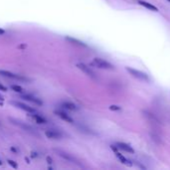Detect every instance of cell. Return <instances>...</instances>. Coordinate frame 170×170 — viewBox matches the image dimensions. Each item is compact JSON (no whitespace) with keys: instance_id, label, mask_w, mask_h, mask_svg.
<instances>
[{"instance_id":"6da1fadb","label":"cell","mask_w":170,"mask_h":170,"mask_svg":"<svg viewBox=\"0 0 170 170\" xmlns=\"http://www.w3.org/2000/svg\"><path fill=\"white\" fill-rule=\"evenodd\" d=\"M92 65L99 69H103V70H113L114 69L113 65H111L109 62H107V61L101 58H94L93 61H92Z\"/></svg>"},{"instance_id":"7a4b0ae2","label":"cell","mask_w":170,"mask_h":170,"mask_svg":"<svg viewBox=\"0 0 170 170\" xmlns=\"http://www.w3.org/2000/svg\"><path fill=\"white\" fill-rule=\"evenodd\" d=\"M126 71L127 72H129L131 76H133L134 78L140 80V81H144V82L149 81V78H148L147 74L141 72V71L135 70V69H132V68H128V67H126Z\"/></svg>"},{"instance_id":"3957f363","label":"cell","mask_w":170,"mask_h":170,"mask_svg":"<svg viewBox=\"0 0 170 170\" xmlns=\"http://www.w3.org/2000/svg\"><path fill=\"white\" fill-rule=\"evenodd\" d=\"M55 151L58 153L59 156H61L62 158L65 159V160L69 161V162H71V163H74V164L78 165V166H81V164L79 163V161L77 160L74 156H72L71 154H69V153H67V152H64V151H62V150H55Z\"/></svg>"},{"instance_id":"277c9868","label":"cell","mask_w":170,"mask_h":170,"mask_svg":"<svg viewBox=\"0 0 170 170\" xmlns=\"http://www.w3.org/2000/svg\"><path fill=\"white\" fill-rule=\"evenodd\" d=\"M110 147H111V149H112L115 152V155H116V157L119 159V161H120V162H122L123 164L126 165V166H132L131 161L128 160L126 157H124L120 152H119L118 150H117V146L116 145H113V144H112V145H110Z\"/></svg>"},{"instance_id":"5b68a950","label":"cell","mask_w":170,"mask_h":170,"mask_svg":"<svg viewBox=\"0 0 170 170\" xmlns=\"http://www.w3.org/2000/svg\"><path fill=\"white\" fill-rule=\"evenodd\" d=\"M0 76H3V77H6V78H9V79L19 80V81H22V82H28V79H26V78L22 77V76H19V75L13 74V73H11V72H8V71L0 70Z\"/></svg>"},{"instance_id":"8992f818","label":"cell","mask_w":170,"mask_h":170,"mask_svg":"<svg viewBox=\"0 0 170 170\" xmlns=\"http://www.w3.org/2000/svg\"><path fill=\"white\" fill-rule=\"evenodd\" d=\"M77 68H78L79 70L82 71V72L84 73V74L87 75L88 77L93 78V79H94V78H96L95 73H94L93 71H92L88 66H86L85 64H83V63H79V64H77Z\"/></svg>"},{"instance_id":"52a82bcc","label":"cell","mask_w":170,"mask_h":170,"mask_svg":"<svg viewBox=\"0 0 170 170\" xmlns=\"http://www.w3.org/2000/svg\"><path fill=\"white\" fill-rule=\"evenodd\" d=\"M54 112H55V114L57 115V116H59L60 118L63 119V120H65L66 122H69V123H73V122H74V119H73L69 114H67V113L65 112H63V110H55Z\"/></svg>"},{"instance_id":"ba28073f","label":"cell","mask_w":170,"mask_h":170,"mask_svg":"<svg viewBox=\"0 0 170 170\" xmlns=\"http://www.w3.org/2000/svg\"><path fill=\"white\" fill-rule=\"evenodd\" d=\"M115 145L117 146V148H119V149L125 151V152L131 153V154L135 153V151H134L133 148H132L131 146L129 145V144L124 143V142H116V144H115Z\"/></svg>"},{"instance_id":"9c48e42d","label":"cell","mask_w":170,"mask_h":170,"mask_svg":"<svg viewBox=\"0 0 170 170\" xmlns=\"http://www.w3.org/2000/svg\"><path fill=\"white\" fill-rule=\"evenodd\" d=\"M21 98H23V100H28V102H33V104H38V106H42V104H43L42 100H40L39 98H35V96H30V94H22Z\"/></svg>"},{"instance_id":"30bf717a","label":"cell","mask_w":170,"mask_h":170,"mask_svg":"<svg viewBox=\"0 0 170 170\" xmlns=\"http://www.w3.org/2000/svg\"><path fill=\"white\" fill-rule=\"evenodd\" d=\"M45 135L50 139H60L62 137V134L56 131H46Z\"/></svg>"},{"instance_id":"8fae6325","label":"cell","mask_w":170,"mask_h":170,"mask_svg":"<svg viewBox=\"0 0 170 170\" xmlns=\"http://www.w3.org/2000/svg\"><path fill=\"white\" fill-rule=\"evenodd\" d=\"M11 104H13L14 106H17V108H21V110H25V112H31V113L35 112V110H34V108H31V106H27V104H22V102H11Z\"/></svg>"},{"instance_id":"7c38bea8","label":"cell","mask_w":170,"mask_h":170,"mask_svg":"<svg viewBox=\"0 0 170 170\" xmlns=\"http://www.w3.org/2000/svg\"><path fill=\"white\" fill-rule=\"evenodd\" d=\"M61 106H62V108H66V110H78V108H79L76 104L70 102H63L61 104Z\"/></svg>"},{"instance_id":"4fadbf2b","label":"cell","mask_w":170,"mask_h":170,"mask_svg":"<svg viewBox=\"0 0 170 170\" xmlns=\"http://www.w3.org/2000/svg\"><path fill=\"white\" fill-rule=\"evenodd\" d=\"M138 3L140 4V5H142L143 7H145V8H147V9L149 10H152V11H155V12H158V8L157 7H155L153 4H151V3H149V2H146V1H141L140 0Z\"/></svg>"},{"instance_id":"5bb4252c","label":"cell","mask_w":170,"mask_h":170,"mask_svg":"<svg viewBox=\"0 0 170 170\" xmlns=\"http://www.w3.org/2000/svg\"><path fill=\"white\" fill-rule=\"evenodd\" d=\"M66 40H68L69 42H71L72 44H75L77 46H80V47H87V45L84 44L83 42L79 41V40L75 39V38H70V37H66Z\"/></svg>"},{"instance_id":"9a60e30c","label":"cell","mask_w":170,"mask_h":170,"mask_svg":"<svg viewBox=\"0 0 170 170\" xmlns=\"http://www.w3.org/2000/svg\"><path fill=\"white\" fill-rule=\"evenodd\" d=\"M31 115H32L33 119H34L36 122H38V123H46V119L44 118V117L41 116V115L36 114V113H34V112H33V114H31Z\"/></svg>"},{"instance_id":"2e32d148","label":"cell","mask_w":170,"mask_h":170,"mask_svg":"<svg viewBox=\"0 0 170 170\" xmlns=\"http://www.w3.org/2000/svg\"><path fill=\"white\" fill-rule=\"evenodd\" d=\"M11 89L13 90L14 92H16V93H22L23 92V89L20 86H17V85H13L11 86Z\"/></svg>"},{"instance_id":"e0dca14e","label":"cell","mask_w":170,"mask_h":170,"mask_svg":"<svg viewBox=\"0 0 170 170\" xmlns=\"http://www.w3.org/2000/svg\"><path fill=\"white\" fill-rule=\"evenodd\" d=\"M109 108H110L111 110H121V108L118 106H109Z\"/></svg>"},{"instance_id":"ac0fdd59","label":"cell","mask_w":170,"mask_h":170,"mask_svg":"<svg viewBox=\"0 0 170 170\" xmlns=\"http://www.w3.org/2000/svg\"><path fill=\"white\" fill-rule=\"evenodd\" d=\"M8 163H9V164L11 165V166H13L14 168H17V164H16V163L14 162V161H12V160H8Z\"/></svg>"},{"instance_id":"d6986e66","label":"cell","mask_w":170,"mask_h":170,"mask_svg":"<svg viewBox=\"0 0 170 170\" xmlns=\"http://www.w3.org/2000/svg\"><path fill=\"white\" fill-rule=\"evenodd\" d=\"M0 91H4V92H6V91H7V89H6V87H4V86H2L1 84H0Z\"/></svg>"},{"instance_id":"ffe728a7","label":"cell","mask_w":170,"mask_h":170,"mask_svg":"<svg viewBox=\"0 0 170 170\" xmlns=\"http://www.w3.org/2000/svg\"><path fill=\"white\" fill-rule=\"evenodd\" d=\"M47 161H48V163H49V164H51V163H52V159L50 158V157H47Z\"/></svg>"},{"instance_id":"44dd1931","label":"cell","mask_w":170,"mask_h":170,"mask_svg":"<svg viewBox=\"0 0 170 170\" xmlns=\"http://www.w3.org/2000/svg\"><path fill=\"white\" fill-rule=\"evenodd\" d=\"M4 33H5V31H4V30H2V29H0V35H3Z\"/></svg>"},{"instance_id":"7402d4cb","label":"cell","mask_w":170,"mask_h":170,"mask_svg":"<svg viewBox=\"0 0 170 170\" xmlns=\"http://www.w3.org/2000/svg\"><path fill=\"white\" fill-rule=\"evenodd\" d=\"M168 1H169V2H170V0H168Z\"/></svg>"}]
</instances>
